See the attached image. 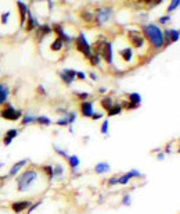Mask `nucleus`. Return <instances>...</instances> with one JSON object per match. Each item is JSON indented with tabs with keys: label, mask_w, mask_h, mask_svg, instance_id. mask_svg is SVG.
Masks as SVG:
<instances>
[{
	"label": "nucleus",
	"mask_w": 180,
	"mask_h": 214,
	"mask_svg": "<svg viewBox=\"0 0 180 214\" xmlns=\"http://www.w3.org/2000/svg\"><path fill=\"white\" fill-rule=\"evenodd\" d=\"M40 184V174L35 168H28L25 171L20 172L17 175L15 185L17 192L20 193H29Z\"/></svg>",
	"instance_id": "nucleus-1"
},
{
	"label": "nucleus",
	"mask_w": 180,
	"mask_h": 214,
	"mask_svg": "<svg viewBox=\"0 0 180 214\" xmlns=\"http://www.w3.org/2000/svg\"><path fill=\"white\" fill-rule=\"evenodd\" d=\"M144 33H146V36L148 38V40L157 49L164 46V40H165L164 33L161 32V29L157 28L155 25H146L144 27Z\"/></svg>",
	"instance_id": "nucleus-2"
},
{
	"label": "nucleus",
	"mask_w": 180,
	"mask_h": 214,
	"mask_svg": "<svg viewBox=\"0 0 180 214\" xmlns=\"http://www.w3.org/2000/svg\"><path fill=\"white\" fill-rule=\"evenodd\" d=\"M0 117L4 118V120H8V121H17V120H20V118L22 117V113H21V110H17V108H14V107L8 103V104H7V106L1 110V113H0Z\"/></svg>",
	"instance_id": "nucleus-3"
},
{
	"label": "nucleus",
	"mask_w": 180,
	"mask_h": 214,
	"mask_svg": "<svg viewBox=\"0 0 180 214\" xmlns=\"http://www.w3.org/2000/svg\"><path fill=\"white\" fill-rule=\"evenodd\" d=\"M76 47H78V50H80L83 54H86L87 57L91 56V47H90V45L87 43V40L85 39L83 35H79V36H78V39H76Z\"/></svg>",
	"instance_id": "nucleus-4"
},
{
	"label": "nucleus",
	"mask_w": 180,
	"mask_h": 214,
	"mask_svg": "<svg viewBox=\"0 0 180 214\" xmlns=\"http://www.w3.org/2000/svg\"><path fill=\"white\" fill-rule=\"evenodd\" d=\"M110 16H111V10H110V9H107V7L98 9V10L96 11V20H97V24H98V25L104 24V22L110 18Z\"/></svg>",
	"instance_id": "nucleus-5"
},
{
	"label": "nucleus",
	"mask_w": 180,
	"mask_h": 214,
	"mask_svg": "<svg viewBox=\"0 0 180 214\" xmlns=\"http://www.w3.org/2000/svg\"><path fill=\"white\" fill-rule=\"evenodd\" d=\"M28 163H29V159H24V160H20L18 163H15L14 166L10 168V171H8V177H17L20 172H21V170L24 168V167L27 166Z\"/></svg>",
	"instance_id": "nucleus-6"
},
{
	"label": "nucleus",
	"mask_w": 180,
	"mask_h": 214,
	"mask_svg": "<svg viewBox=\"0 0 180 214\" xmlns=\"http://www.w3.org/2000/svg\"><path fill=\"white\" fill-rule=\"evenodd\" d=\"M31 202L29 200H21V202H14V203L11 204V209L15 214H20L22 211H25L27 209L31 207Z\"/></svg>",
	"instance_id": "nucleus-7"
},
{
	"label": "nucleus",
	"mask_w": 180,
	"mask_h": 214,
	"mask_svg": "<svg viewBox=\"0 0 180 214\" xmlns=\"http://www.w3.org/2000/svg\"><path fill=\"white\" fill-rule=\"evenodd\" d=\"M80 113L83 117H91L93 116V102H87V100H83L80 103Z\"/></svg>",
	"instance_id": "nucleus-8"
},
{
	"label": "nucleus",
	"mask_w": 180,
	"mask_h": 214,
	"mask_svg": "<svg viewBox=\"0 0 180 214\" xmlns=\"http://www.w3.org/2000/svg\"><path fill=\"white\" fill-rule=\"evenodd\" d=\"M75 77H76V71L69 70V68H67V70H64L63 72H61V78H63V81L67 84V85H69V84L74 82Z\"/></svg>",
	"instance_id": "nucleus-9"
},
{
	"label": "nucleus",
	"mask_w": 180,
	"mask_h": 214,
	"mask_svg": "<svg viewBox=\"0 0 180 214\" xmlns=\"http://www.w3.org/2000/svg\"><path fill=\"white\" fill-rule=\"evenodd\" d=\"M101 53H103V57L107 63H112V47L111 43H104L103 45V49H101Z\"/></svg>",
	"instance_id": "nucleus-10"
},
{
	"label": "nucleus",
	"mask_w": 180,
	"mask_h": 214,
	"mask_svg": "<svg viewBox=\"0 0 180 214\" xmlns=\"http://www.w3.org/2000/svg\"><path fill=\"white\" fill-rule=\"evenodd\" d=\"M64 175H65V167H64V164L58 163V164L53 166V178L60 181V179H63Z\"/></svg>",
	"instance_id": "nucleus-11"
},
{
	"label": "nucleus",
	"mask_w": 180,
	"mask_h": 214,
	"mask_svg": "<svg viewBox=\"0 0 180 214\" xmlns=\"http://www.w3.org/2000/svg\"><path fill=\"white\" fill-rule=\"evenodd\" d=\"M110 170H111V166L107 161H100L94 166L96 174H107V172H110Z\"/></svg>",
	"instance_id": "nucleus-12"
},
{
	"label": "nucleus",
	"mask_w": 180,
	"mask_h": 214,
	"mask_svg": "<svg viewBox=\"0 0 180 214\" xmlns=\"http://www.w3.org/2000/svg\"><path fill=\"white\" fill-rule=\"evenodd\" d=\"M67 160H68V163H69V167H71V170L72 171H78V168H79V166H80V160H79V157L76 154H72V156H68L67 157Z\"/></svg>",
	"instance_id": "nucleus-13"
},
{
	"label": "nucleus",
	"mask_w": 180,
	"mask_h": 214,
	"mask_svg": "<svg viewBox=\"0 0 180 214\" xmlns=\"http://www.w3.org/2000/svg\"><path fill=\"white\" fill-rule=\"evenodd\" d=\"M129 38H130V42L136 46V47H140L143 45V36L139 32H129Z\"/></svg>",
	"instance_id": "nucleus-14"
},
{
	"label": "nucleus",
	"mask_w": 180,
	"mask_h": 214,
	"mask_svg": "<svg viewBox=\"0 0 180 214\" xmlns=\"http://www.w3.org/2000/svg\"><path fill=\"white\" fill-rule=\"evenodd\" d=\"M8 95H10V88L7 85H4V84H0V106L3 103H6Z\"/></svg>",
	"instance_id": "nucleus-15"
},
{
	"label": "nucleus",
	"mask_w": 180,
	"mask_h": 214,
	"mask_svg": "<svg viewBox=\"0 0 180 214\" xmlns=\"http://www.w3.org/2000/svg\"><path fill=\"white\" fill-rule=\"evenodd\" d=\"M129 102L132 103V104H134V106H140L141 104V96H140V93H137V92H133V93H130L129 95Z\"/></svg>",
	"instance_id": "nucleus-16"
},
{
	"label": "nucleus",
	"mask_w": 180,
	"mask_h": 214,
	"mask_svg": "<svg viewBox=\"0 0 180 214\" xmlns=\"http://www.w3.org/2000/svg\"><path fill=\"white\" fill-rule=\"evenodd\" d=\"M22 125H28V124H35L36 123V117L33 114H22Z\"/></svg>",
	"instance_id": "nucleus-17"
},
{
	"label": "nucleus",
	"mask_w": 180,
	"mask_h": 214,
	"mask_svg": "<svg viewBox=\"0 0 180 214\" xmlns=\"http://www.w3.org/2000/svg\"><path fill=\"white\" fill-rule=\"evenodd\" d=\"M27 14H28V27H27V31H32V29H33V28L37 25V22L35 21V18L32 17V13H31V11H28Z\"/></svg>",
	"instance_id": "nucleus-18"
},
{
	"label": "nucleus",
	"mask_w": 180,
	"mask_h": 214,
	"mask_svg": "<svg viewBox=\"0 0 180 214\" xmlns=\"http://www.w3.org/2000/svg\"><path fill=\"white\" fill-rule=\"evenodd\" d=\"M108 111V116L112 117V116H118V114H121L122 111V106L121 104H114V106L110 108V110H107Z\"/></svg>",
	"instance_id": "nucleus-19"
},
{
	"label": "nucleus",
	"mask_w": 180,
	"mask_h": 214,
	"mask_svg": "<svg viewBox=\"0 0 180 214\" xmlns=\"http://www.w3.org/2000/svg\"><path fill=\"white\" fill-rule=\"evenodd\" d=\"M17 6H18V9H20V11H21V24H24V22H25V14L28 13V9L22 1H18Z\"/></svg>",
	"instance_id": "nucleus-20"
},
{
	"label": "nucleus",
	"mask_w": 180,
	"mask_h": 214,
	"mask_svg": "<svg viewBox=\"0 0 180 214\" xmlns=\"http://www.w3.org/2000/svg\"><path fill=\"white\" fill-rule=\"evenodd\" d=\"M36 123L40 124V125H44V127H49L51 124V120L46 116H39V117H36Z\"/></svg>",
	"instance_id": "nucleus-21"
},
{
	"label": "nucleus",
	"mask_w": 180,
	"mask_h": 214,
	"mask_svg": "<svg viewBox=\"0 0 180 214\" xmlns=\"http://www.w3.org/2000/svg\"><path fill=\"white\" fill-rule=\"evenodd\" d=\"M112 106H114V103H112L111 97H104V99L101 100V107H103L104 110H110Z\"/></svg>",
	"instance_id": "nucleus-22"
},
{
	"label": "nucleus",
	"mask_w": 180,
	"mask_h": 214,
	"mask_svg": "<svg viewBox=\"0 0 180 214\" xmlns=\"http://www.w3.org/2000/svg\"><path fill=\"white\" fill-rule=\"evenodd\" d=\"M132 49L130 47H126V49H123V50H121V56H122V59L125 60V61H129V60L132 59Z\"/></svg>",
	"instance_id": "nucleus-23"
},
{
	"label": "nucleus",
	"mask_w": 180,
	"mask_h": 214,
	"mask_svg": "<svg viewBox=\"0 0 180 214\" xmlns=\"http://www.w3.org/2000/svg\"><path fill=\"white\" fill-rule=\"evenodd\" d=\"M126 175L129 177V179H133V178H141V177H143V174L139 171V170H136V168H133V170H129V171L126 172Z\"/></svg>",
	"instance_id": "nucleus-24"
},
{
	"label": "nucleus",
	"mask_w": 180,
	"mask_h": 214,
	"mask_svg": "<svg viewBox=\"0 0 180 214\" xmlns=\"http://www.w3.org/2000/svg\"><path fill=\"white\" fill-rule=\"evenodd\" d=\"M108 131H110V121H108V120H104L103 124H101V127H100V132L103 135H108Z\"/></svg>",
	"instance_id": "nucleus-25"
},
{
	"label": "nucleus",
	"mask_w": 180,
	"mask_h": 214,
	"mask_svg": "<svg viewBox=\"0 0 180 214\" xmlns=\"http://www.w3.org/2000/svg\"><path fill=\"white\" fill-rule=\"evenodd\" d=\"M6 136H8V138H11V139L17 138V136H18V129H15V128L8 129V131L6 132Z\"/></svg>",
	"instance_id": "nucleus-26"
},
{
	"label": "nucleus",
	"mask_w": 180,
	"mask_h": 214,
	"mask_svg": "<svg viewBox=\"0 0 180 214\" xmlns=\"http://www.w3.org/2000/svg\"><path fill=\"white\" fill-rule=\"evenodd\" d=\"M122 204H123V206H130V204H132V198H130L129 193L123 195V198H122Z\"/></svg>",
	"instance_id": "nucleus-27"
},
{
	"label": "nucleus",
	"mask_w": 180,
	"mask_h": 214,
	"mask_svg": "<svg viewBox=\"0 0 180 214\" xmlns=\"http://www.w3.org/2000/svg\"><path fill=\"white\" fill-rule=\"evenodd\" d=\"M166 35H170L169 39L170 40H173V42H176V40L179 39V31H168Z\"/></svg>",
	"instance_id": "nucleus-28"
},
{
	"label": "nucleus",
	"mask_w": 180,
	"mask_h": 214,
	"mask_svg": "<svg viewBox=\"0 0 180 214\" xmlns=\"http://www.w3.org/2000/svg\"><path fill=\"white\" fill-rule=\"evenodd\" d=\"M61 47H63V40H61V39H57V40H56V42H53V45H51V49H53L54 52L60 50Z\"/></svg>",
	"instance_id": "nucleus-29"
},
{
	"label": "nucleus",
	"mask_w": 180,
	"mask_h": 214,
	"mask_svg": "<svg viewBox=\"0 0 180 214\" xmlns=\"http://www.w3.org/2000/svg\"><path fill=\"white\" fill-rule=\"evenodd\" d=\"M43 171L47 174V177L50 179H53V166H44L43 167Z\"/></svg>",
	"instance_id": "nucleus-30"
},
{
	"label": "nucleus",
	"mask_w": 180,
	"mask_h": 214,
	"mask_svg": "<svg viewBox=\"0 0 180 214\" xmlns=\"http://www.w3.org/2000/svg\"><path fill=\"white\" fill-rule=\"evenodd\" d=\"M65 117L68 118V123H69V125H71V124H74L75 123V120H76V113H67V114H65Z\"/></svg>",
	"instance_id": "nucleus-31"
},
{
	"label": "nucleus",
	"mask_w": 180,
	"mask_h": 214,
	"mask_svg": "<svg viewBox=\"0 0 180 214\" xmlns=\"http://www.w3.org/2000/svg\"><path fill=\"white\" fill-rule=\"evenodd\" d=\"M50 31H51V29H50V27H49V25H40V31H39V35H40V38H43V35L49 33Z\"/></svg>",
	"instance_id": "nucleus-32"
},
{
	"label": "nucleus",
	"mask_w": 180,
	"mask_h": 214,
	"mask_svg": "<svg viewBox=\"0 0 180 214\" xmlns=\"http://www.w3.org/2000/svg\"><path fill=\"white\" fill-rule=\"evenodd\" d=\"M57 125H58V127H67V125H69L68 118L65 117V114H64V117H63V118H60L58 121H57Z\"/></svg>",
	"instance_id": "nucleus-33"
},
{
	"label": "nucleus",
	"mask_w": 180,
	"mask_h": 214,
	"mask_svg": "<svg viewBox=\"0 0 180 214\" xmlns=\"http://www.w3.org/2000/svg\"><path fill=\"white\" fill-rule=\"evenodd\" d=\"M54 150H56V152H57V153H58L60 156H63L64 159H67V157H68V156H69L68 153L65 152V150H61V149H60V147H58V146H54Z\"/></svg>",
	"instance_id": "nucleus-34"
},
{
	"label": "nucleus",
	"mask_w": 180,
	"mask_h": 214,
	"mask_svg": "<svg viewBox=\"0 0 180 214\" xmlns=\"http://www.w3.org/2000/svg\"><path fill=\"white\" fill-rule=\"evenodd\" d=\"M177 6H179V0H172V4L168 7V11H173L175 9H177Z\"/></svg>",
	"instance_id": "nucleus-35"
},
{
	"label": "nucleus",
	"mask_w": 180,
	"mask_h": 214,
	"mask_svg": "<svg viewBox=\"0 0 180 214\" xmlns=\"http://www.w3.org/2000/svg\"><path fill=\"white\" fill-rule=\"evenodd\" d=\"M91 57V64L93 65H97L98 63H100V56L98 54H96V56H90Z\"/></svg>",
	"instance_id": "nucleus-36"
},
{
	"label": "nucleus",
	"mask_w": 180,
	"mask_h": 214,
	"mask_svg": "<svg viewBox=\"0 0 180 214\" xmlns=\"http://www.w3.org/2000/svg\"><path fill=\"white\" fill-rule=\"evenodd\" d=\"M108 185L110 186H114V185H118V177H112L108 179Z\"/></svg>",
	"instance_id": "nucleus-37"
},
{
	"label": "nucleus",
	"mask_w": 180,
	"mask_h": 214,
	"mask_svg": "<svg viewBox=\"0 0 180 214\" xmlns=\"http://www.w3.org/2000/svg\"><path fill=\"white\" fill-rule=\"evenodd\" d=\"M103 117H104V114H103V113H93V116H91L90 118L96 121V120H100V118H103Z\"/></svg>",
	"instance_id": "nucleus-38"
},
{
	"label": "nucleus",
	"mask_w": 180,
	"mask_h": 214,
	"mask_svg": "<svg viewBox=\"0 0 180 214\" xmlns=\"http://www.w3.org/2000/svg\"><path fill=\"white\" fill-rule=\"evenodd\" d=\"M11 142H13V139L4 135V138H3V143H4V146H8V145H11Z\"/></svg>",
	"instance_id": "nucleus-39"
},
{
	"label": "nucleus",
	"mask_w": 180,
	"mask_h": 214,
	"mask_svg": "<svg viewBox=\"0 0 180 214\" xmlns=\"http://www.w3.org/2000/svg\"><path fill=\"white\" fill-rule=\"evenodd\" d=\"M82 17H83V18H86L87 21H90V20L93 18V16H91L90 13H83V14H82Z\"/></svg>",
	"instance_id": "nucleus-40"
},
{
	"label": "nucleus",
	"mask_w": 180,
	"mask_h": 214,
	"mask_svg": "<svg viewBox=\"0 0 180 214\" xmlns=\"http://www.w3.org/2000/svg\"><path fill=\"white\" fill-rule=\"evenodd\" d=\"M7 20H8V13H4V14H3V17H1V22H3V24H6V21H7Z\"/></svg>",
	"instance_id": "nucleus-41"
},
{
	"label": "nucleus",
	"mask_w": 180,
	"mask_h": 214,
	"mask_svg": "<svg viewBox=\"0 0 180 214\" xmlns=\"http://www.w3.org/2000/svg\"><path fill=\"white\" fill-rule=\"evenodd\" d=\"M76 77H78L79 79H85V78H86V74H85V72H76Z\"/></svg>",
	"instance_id": "nucleus-42"
},
{
	"label": "nucleus",
	"mask_w": 180,
	"mask_h": 214,
	"mask_svg": "<svg viewBox=\"0 0 180 214\" xmlns=\"http://www.w3.org/2000/svg\"><path fill=\"white\" fill-rule=\"evenodd\" d=\"M157 159H158V160H164V159H165V153H158Z\"/></svg>",
	"instance_id": "nucleus-43"
},
{
	"label": "nucleus",
	"mask_w": 180,
	"mask_h": 214,
	"mask_svg": "<svg viewBox=\"0 0 180 214\" xmlns=\"http://www.w3.org/2000/svg\"><path fill=\"white\" fill-rule=\"evenodd\" d=\"M78 96H79L80 99H86V97H87V93H78Z\"/></svg>",
	"instance_id": "nucleus-44"
},
{
	"label": "nucleus",
	"mask_w": 180,
	"mask_h": 214,
	"mask_svg": "<svg viewBox=\"0 0 180 214\" xmlns=\"http://www.w3.org/2000/svg\"><path fill=\"white\" fill-rule=\"evenodd\" d=\"M168 20H169V17H164V18H161V20H159V21L162 22V24H165V22L168 21Z\"/></svg>",
	"instance_id": "nucleus-45"
},
{
	"label": "nucleus",
	"mask_w": 180,
	"mask_h": 214,
	"mask_svg": "<svg viewBox=\"0 0 180 214\" xmlns=\"http://www.w3.org/2000/svg\"><path fill=\"white\" fill-rule=\"evenodd\" d=\"M90 77H91V79H96V78H97V75H96L94 72H91V74H90Z\"/></svg>",
	"instance_id": "nucleus-46"
},
{
	"label": "nucleus",
	"mask_w": 180,
	"mask_h": 214,
	"mask_svg": "<svg viewBox=\"0 0 180 214\" xmlns=\"http://www.w3.org/2000/svg\"><path fill=\"white\" fill-rule=\"evenodd\" d=\"M105 91H107L105 88H100V92H101V93H105Z\"/></svg>",
	"instance_id": "nucleus-47"
},
{
	"label": "nucleus",
	"mask_w": 180,
	"mask_h": 214,
	"mask_svg": "<svg viewBox=\"0 0 180 214\" xmlns=\"http://www.w3.org/2000/svg\"><path fill=\"white\" fill-rule=\"evenodd\" d=\"M1 167H4V163H0V168H1Z\"/></svg>",
	"instance_id": "nucleus-48"
},
{
	"label": "nucleus",
	"mask_w": 180,
	"mask_h": 214,
	"mask_svg": "<svg viewBox=\"0 0 180 214\" xmlns=\"http://www.w3.org/2000/svg\"><path fill=\"white\" fill-rule=\"evenodd\" d=\"M159 1H161V0H155V4H159Z\"/></svg>",
	"instance_id": "nucleus-49"
},
{
	"label": "nucleus",
	"mask_w": 180,
	"mask_h": 214,
	"mask_svg": "<svg viewBox=\"0 0 180 214\" xmlns=\"http://www.w3.org/2000/svg\"><path fill=\"white\" fill-rule=\"evenodd\" d=\"M141 1H146V3H150L151 0H141Z\"/></svg>",
	"instance_id": "nucleus-50"
},
{
	"label": "nucleus",
	"mask_w": 180,
	"mask_h": 214,
	"mask_svg": "<svg viewBox=\"0 0 180 214\" xmlns=\"http://www.w3.org/2000/svg\"><path fill=\"white\" fill-rule=\"evenodd\" d=\"M0 135H1V134H0Z\"/></svg>",
	"instance_id": "nucleus-51"
}]
</instances>
